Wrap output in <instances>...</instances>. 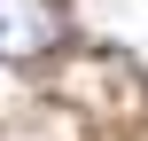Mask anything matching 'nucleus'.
I'll return each mask as SVG.
<instances>
[{"label":"nucleus","instance_id":"obj_1","mask_svg":"<svg viewBox=\"0 0 148 141\" xmlns=\"http://www.w3.org/2000/svg\"><path fill=\"white\" fill-rule=\"evenodd\" d=\"M70 39L62 0H0V63H39Z\"/></svg>","mask_w":148,"mask_h":141}]
</instances>
